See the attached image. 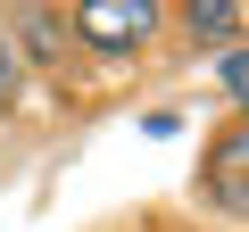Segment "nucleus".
<instances>
[{
	"label": "nucleus",
	"mask_w": 249,
	"mask_h": 232,
	"mask_svg": "<svg viewBox=\"0 0 249 232\" xmlns=\"http://www.w3.org/2000/svg\"><path fill=\"white\" fill-rule=\"evenodd\" d=\"M208 199H216V215H249V133L241 125H224L208 149Z\"/></svg>",
	"instance_id": "obj_2"
},
{
	"label": "nucleus",
	"mask_w": 249,
	"mask_h": 232,
	"mask_svg": "<svg viewBox=\"0 0 249 232\" xmlns=\"http://www.w3.org/2000/svg\"><path fill=\"white\" fill-rule=\"evenodd\" d=\"M241 25H249V9H241V0H191V9H183L191 50H232V42H241Z\"/></svg>",
	"instance_id": "obj_4"
},
{
	"label": "nucleus",
	"mask_w": 249,
	"mask_h": 232,
	"mask_svg": "<svg viewBox=\"0 0 249 232\" xmlns=\"http://www.w3.org/2000/svg\"><path fill=\"white\" fill-rule=\"evenodd\" d=\"M0 33H9L17 66H25V58H34V66H67V25H58V9H17Z\"/></svg>",
	"instance_id": "obj_3"
},
{
	"label": "nucleus",
	"mask_w": 249,
	"mask_h": 232,
	"mask_svg": "<svg viewBox=\"0 0 249 232\" xmlns=\"http://www.w3.org/2000/svg\"><path fill=\"white\" fill-rule=\"evenodd\" d=\"M17 91H25V66H17L9 33H0V108H17Z\"/></svg>",
	"instance_id": "obj_6"
},
{
	"label": "nucleus",
	"mask_w": 249,
	"mask_h": 232,
	"mask_svg": "<svg viewBox=\"0 0 249 232\" xmlns=\"http://www.w3.org/2000/svg\"><path fill=\"white\" fill-rule=\"evenodd\" d=\"M216 91H224V99H241V91H249V58H241V42H232V50H216Z\"/></svg>",
	"instance_id": "obj_5"
},
{
	"label": "nucleus",
	"mask_w": 249,
	"mask_h": 232,
	"mask_svg": "<svg viewBox=\"0 0 249 232\" xmlns=\"http://www.w3.org/2000/svg\"><path fill=\"white\" fill-rule=\"evenodd\" d=\"M158 25H166L158 0H83L67 33H75L83 50H100V58H124V50H142Z\"/></svg>",
	"instance_id": "obj_1"
}]
</instances>
